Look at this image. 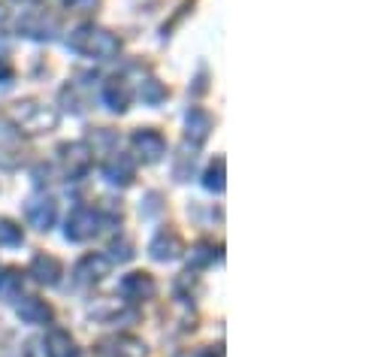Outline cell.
Segmentation results:
<instances>
[{
	"label": "cell",
	"instance_id": "cell-1",
	"mask_svg": "<svg viewBox=\"0 0 390 357\" xmlns=\"http://www.w3.org/2000/svg\"><path fill=\"white\" fill-rule=\"evenodd\" d=\"M73 49L82 55H97V58H113L118 52V40L106 30H79V37L73 40Z\"/></svg>",
	"mask_w": 390,
	"mask_h": 357
},
{
	"label": "cell",
	"instance_id": "cell-2",
	"mask_svg": "<svg viewBox=\"0 0 390 357\" xmlns=\"http://www.w3.org/2000/svg\"><path fill=\"white\" fill-rule=\"evenodd\" d=\"M97 230V215L91 206H76L70 212V221H67V237L70 239H85L91 237V233Z\"/></svg>",
	"mask_w": 390,
	"mask_h": 357
},
{
	"label": "cell",
	"instance_id": "cell-3",
	"mask_svg": "<svg viewBox=\"0 0 390 357\" xmlns=\"http://www.w3.org/2000/svg\"><path fill=\"white\" fill-rule=\"evenodd\" d=\"M16 118H18V125L25 128L28 133H42L46 128L55 125V115L46 113V109H40V106H25V109H16Z\"/></svg>",
	"mask_w": 390,
	"mask_h": 357
},
{
	"label": "cell",
	"instance_id": "cell-4",
	"mask_svg": "<svg viewBox=\"0 0 390 357\" xmlns=\"http://www.w3.org/2000/svg\"><path fill=\"white\" fill-rule=\"evenodd\" d=\"M106 273H109V258H103V254H88V258L76 266L79 282H100Z\"/></svg>",
	"mask_w": 390,
	"mask_h": 357
},
{
	"label": "cell",
	"instance_id": "cell-5",
	"mask_svg": "<svg viewBox=\"0 0 390 357\" xmlns=\"http://www.w3.org/2000/svg\"><path fill=\"white\" fill-rule=\"evenodd\" d=\"M121 291H125L127 300H142V297L154 294V282H151V276H146V273H133V276H127L125 282H121Z\"/></svg>",
	"mask_w": 390,
	"mask_h": 357
},
{
	"label": "cell",
	"instance_id": "cell-6",
	"mask_svg": "<svg viewBox=\"0 0 390 357\" xmlns=\"http://www.w3.org/2000/svg\"><path fill=\"white\" fill-rule=\"evenodd\" d=\"M133 142H137V149L142 152V158L146 161H158L164 154V137L154 130H139L137 137H133Z\"/></svg>",
	"mask_w": 390,
	"mask_h": 357
},
{
	"label": "cell",
	"instance_id": "cell-7",
	"mask_svg": "<svg viewBox=\"0 0 390 357\" xmlns=\"http://www.w3.org/2000/svg\"><path fill=\"white\" fill-rule=\"evenodd\" d=\"M30 273L37 276V282L55 285V282H58V276H61V264L55 261V258H49V254H40V258H33Z\"/></svg>",
	"mask_w": 390,
	"mask_h": 357
},
{
	"label": "cell",
	"instance_id": "cell-8",
	"mask_svg": "<svg viewBox=\"0 0 390 357\" xmlns=\"http://www.w3.org/2000/svg\"><path fill=\"white\" fill-rule=\"evenodd\" d=\"M28 218H30L33 227L46 230L55 221V203H52V200H33V203L28 206Z\"/></svg>",
	"mask_w": 390,
	"mask_h": 357
},
{
	"label": "cell",
	"instance_id": "cell-9",
	"mask_svg": "<svg viewBox=\"0 0 390 357\" xmlns=\"http://www.w3.org/2000/svg\"><path fill=\"white\" fill-rule=\"evenodd\" d=\"M67 176L70 178H79L85 170H88V164H91V158H88V149L85 146H67Z\"/></svg>",
	"mask_w": 390,
	"mask_h": 357
},
{
	"label": "cell",
	"instance_id": "cell-10",
	"mask_svg": "<svg viewBox=\"0 0 390 357\" xmlns=\"http://www.w3.org/2000/svg\"><path fill=\"white\" fill-rule=\"evenodd\" d=\"M179 237H176V233H166V230H161L158 233V239L151 242V254L158 261H170V258H176V254H179Z\"/></svg>",
	"mask_w": 390,
	"mask_h": 357
},
{
	"label": "cell",
	"instance_id": "cell-11",
	"mask_svg": "<svg viewBox=\"0 0 390 357\" xmlns=\"http://www.w3.org/2000/svg\"><path fill=\"white\" fill-rule=\"evenodd\" d=\"M46 345H49V357H76V351H73V339L67 336L64 330H52L49 333V339H46Z\"/></svg>",
	"mask_w": 390,
	"mask_h": 357
},
{
	"label": "cell",
	"instance_id": "cell-12",
	"mask_svg": "<svg viewBox=\"0 0 390 357\" xmlns=\"http://www.w3.org/2000/svg\"><path fill=\"white\" fill-rule=\"evenodd\" d=\"M18 315L25 321H30V324H42V321L49 318V306L42 303V300H37V297H28L25 303L18 306Z\"/></svg>",
	"mask_w": 390,
	"mask_h": 357
},
{
	"label": "cell",
	"instance_id": "cell-13",
	"mask_svg": "<svg viewBox=\"0 0 390 357\" xmlns=\"http://www.w3.org/2000/svg\"><path fill=\"white\" fill-rule=\"evenodd\" d=\"M127 100H130V91H127V85L121 82V79H113L106 85V103L113 106V109H127Z\"/></svg>",
	"mask_w": 390,
	"mask_h": 357
},
{
	"label": "cell",
	"instance_id": "cell-14",
	"mask_svg": "<svg viewBox=\"0 0 390 357\" xmlns=\"http://www.w3.org/2000/svg\"><path fill=\"white\" fill-rule=\"evenodd\" d=\"M209 125H212V118H209L206 113H200V109H194V113L188 115V133H194V140H197V142H203V140H206Z\"/></svg>",
	"mask_w": 390,
	"mask_h": 357
},
{
	"label": "cell",
	"instance_id": "cell-15",
	"mask_svg": "<svg viewBox=\"0 0 390 357\" xmlns=\"http://www.w3.org/2000/svg\"><path fill=\"white\" fill-rule=\"evenodd\" d=\"M106 178L109 182H130L133 178V166L127 158H115L113 164L106 166Z\"/></svg>",
	"mask_w": 390,
	"mask_h": 357
},
{
	"label": "cell",
	"instance_id": "cell-16",
	"mask_svg": "<svg viewBox=\"0 0 390 357\" xmlns=\"http://www.w3.org/2000/svg\"><path fill=\"white\" fill-rule=\"evenodd\" d=\"M18 291H21V276H18V273L0 276V297H4V300H13Z\"/></svg>",
	"mask_w": 390,
	"mask_h": 357
},
{
	"label": "cell",
	"instance_id": "cell-17",
	"mask_svg": "<svg viewBox=\"0 0 390 357\" xmlns=\"http://www.w3.org/2000/svg\"><path fill=\"white\" fill-rule=\"evenodd\" d=\"M0 242H9V245L21 242V230L13 225V221H0Z\"/></svg>",
	"mask_w": 390,
	"mask_h": 357
},
{
	"label": "cell",
	"instance_id": "cell-18",
	"mask_svg": "<svg viewBox=\"0 0 390 357\" xmlns=\"http://www.w3.org/2000/svg\"><path fill=\"white\" fill-rule=\"evenodd\" d=\"M221 173H224V161H218V170L212 166L209 176H206V188H215V191H221L224 188V182H221Z\"/></svg>",
	"mask_w": 390,
	"mask_h": 357
},
{
	"label": "cell",
	"instance_id": "cell-19",
	"mask_svg": "<svg viewBox=\"0 0 390 357\" xmlns=\"http://www.w3.org/2000/svg\"><path fill=\"white\" fill-rule=\"evenodd\" d=\"M164 94H166V91H164V88H161L158 82H154V79H151V82H146V100H149V103H154V100H161Z\"/></svg>",
	"mask_w": 390,
	"mask_h": 357
}]
</instances>
